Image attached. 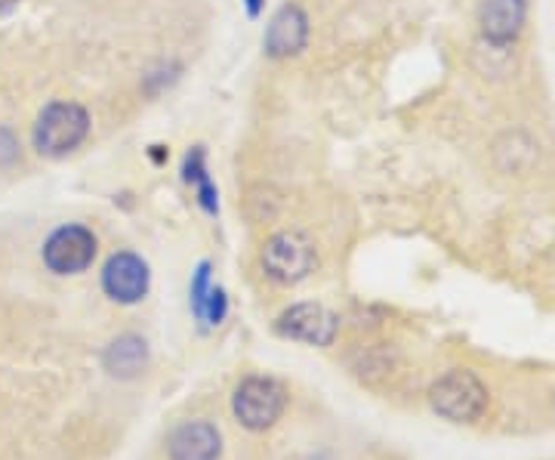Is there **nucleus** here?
<instances>
[{"mask_svg": "<svg viewBox=\"0 0 555 460\" xmlns=\"http://www.w3.org/2000/svg\"><path fill=\"white\" fill-rule=\"evenodd\" d=\"M278 334L287 337V341H299V343H312V346H331L334 337H337L339 319L318 306V303H297L291 309H284L278 316Z\"/></svg>", "mask_w": 555, "mask_h": 460, "instance_id": "6", "label": "nucleus"}, {"mask_svg": "<svg viewBox=\"0 0 555 460\" xmlns=\"http://www.w3.org/2000/svg\"><path fill=\"white\" fill-rule=\"evenodd\" d=\"M102 291L115 303H139L149 294V266L137 254H115L102 269Z\"/></svg>", "mask_w": 555, "mask_h": 460, "instance_id": "7", "label": "nucleus"}, {"mask_svg": "<svg viewBox=\"0 0 555 460\" xmlns=\"http://www.w3.org/2000/svg\"><path fill=\"white\" fill-rule=\"evenodd\" d=\"M262 3H266V0H244V7H247L250 16H259V13H262Z\"/></svg>", "mask_w": 555, "mask_h": 460, "instance_id": "16", "label": "nucleus"}, {"mask_svg": "<svg viewBox=\"0 0 555 460\" xmlns=\"http://www.w3.org/2000/svg\"><path fill=\"white\" fill-rule=\"evenodd\" d=\"M16 7H20V0H0V16L10 13V10H16Z\"/></svg>", "mask_w": 555, "mask_h": 460, "instance_id": "17", "label": "nucleus"}, {"mask_svg": "<svg viewBox=\"0 0 555 460\" xmlns=\"http://www.w3.org/2000/svg\"><path fill=\"white\" fill-rule=\"evenodd\" d=\"M210 263H201L195 279H192V312L195 319L201 321V309H204V301H207V291H210Z\"/></svg>", "mask_w": 555, "mask_h": 460, "instance_id": "14", "label": "nucleus"}, {"mask_svg": "<svg viewBox=\"0 0 555 460\" xmlns=\"http://www.w3.org/2000/svg\"><path fill=\"white\" fill-rule=\"evenodd\" d=\"M16 158H20V140H16V133L7 130V127H0V167L16 164Z\"/></svg>", "mask_w": 555, "mask_h": 460, "instance_id": "15", "label": "nucleus"}, {"mask_svg": "<svg viewBox=\"0 0 555 460\" xmlns=\"http://www.w3.org/2000/svg\"><path fill=\"white\" fill-rule=\"evenodd\" d=\"M149 359V349H145V341H139L133 334L120 337L108 346L105 353V368L118 378H133L142 371V365Z\"/></svg>", "mask_w": 555, "mask_h": 460, "instance_id": "12", "label": "nucleus"}, {"mask_svg": "<svg viewBox=\"0 0 555 460\" xmlns=\"http://www.w3.org/2000/svg\"><path fill=\"white\" fill-rule=\"evenodd\" d=\"M284 401H287V396H284L281 383L269 381V378H250L238 386L232 408H235V418L247 430H266L281 418Z\"/></svg>", "mask_w": 555, "mask_h": 460, "instance_id": "5", "label": "nucleus"}, {"mask_svg": "<svg viewBox=\"0 0 555 460\" xmlns=\"http://www.w3.org/2000/svg\"><path fill=\"white\" fill-rule=\"evenodd\" d=\"M182 180L189 182V186H195L198 204L207 214H219L217 186H214L210 174H207V155H204L201 145H195V149L185 155V161H182Z\"/></svg>", "mask_w": 555, "mask_h": 460, "instance_id": "11", "label": "nucleus"}, {"mask_svg": "<svg viewBox=\"0 0 555 460\" xmlns=\"http://www.w3.org/2000/svg\"><path fill=\"white\" fill-rule=\"evenodd\" d=\"M90 133V115L78 102H50L35 120L31 142L43 158H65Z\"/></svg>", "mask_w": 555, "mask_h": 460, "instance_id": "1", "label": "nucleus"}, {"mask_svg": "<svg viewBox=\"0 0 555 460\" xmlns=\"http://www.w3.org/2000/svg\"><path fill=\"white\" fill-rule=\"evenodd\" d=\"M225 309H229L225 291L217 288V284H210L207 301H204V309H201V321H204V324H219V321L225 319Z\"/></svg>", "mask_w": 555, "mask_h": 460, "instance_id": "13", "label": "nucleus"}, {"mask_svg": "<svg viewBox=\"0 0 555 460\" xmlns=\"http://www.w3.org/2000/svg\"><path fill=\"white\" fill-rule=\"evenodd\" d=\"M219 433L210 423H185L170 439V458L173 460H217Z\"/></svg>", "mask_w": 555, "mask_h": 460, "instance_id": "10", "label": "nucleus"}, {"mask_svg": "<svg viewBox=\"0 0 555 460\" xmlns=\"http://www.w3.org/2000/svg\"><path fill=\"white\" fill-rule=\"evenodd\" d=\"M528 20V0H485L478 25L488 43L494 47H509L521 35Z\"/></svg>", "mask_w": 555, "mask_h": 460, "instance_id": "9", "label": "nucleus"}, {"mask_svg": "<svg viewBox=\"0 0 555 460\" xmlns=\"http://www.w3.org/2000/svg\"><path fill=\"white\" fill-rule=\"evenodd\" d=\"M315 247L302 232H278L262 247V269L278 284H297L315 269Z\"/></svg>", "mask_w": 555, "mask_h": 460, "instance_id": "3", "label": "nucleus"}, {"mask_svg": "<svg viewBox=\"0 0 555 460\" xmlns=\"http://www.w3.org/2000/svg\"><path fill=\"white\" fill-rule=\"evenodd\" d=\"M306 43H309V16L297 3H284L266 28V38H262L266 53L272 60H287V56L302 53Z\"/></svg>", "mask_w": 555, "mask_h": 460, "instance_id": "8", "label": "nucleus"}, {"mask_svg": "<svg viewBox=\"0 0 555 460\" xmlns=\"http://www.w3.org/2000/svg\"><path fill=\"white\" fill-rule=\"evenodd\" d=\"M433 408L454 423H476L488 408V389L473 371H451L433 386Z\"/></svg>", "mask_w": 555, "mask_h": 460, "instance_id": "2", "label": "nucleus"}, {"mask_svg": "<svg viewBox=\"0 0 555 460\" xmlns=\"http://www.w3.org/2000/svg\"><path fill=\"white\" fill-rule=\"evenodd\" d=\"M96 257V235L87 226H60L43 244V263L56 276H78Z\"/></svg>", "mask_w": 555, "mask_h": 460, "instance_id": "4", "label": "nucleus"}]
</instances>
